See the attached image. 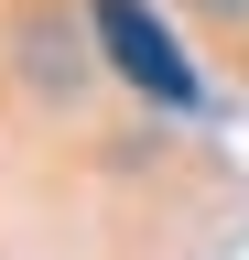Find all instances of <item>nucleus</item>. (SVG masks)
<instances>
[{
  "label": "nucleus",
  "mask_w": 249,
  "mask_h": 260,
  "mask_svg": "<svg viewBox=\"0 0 249 260\" xmlns=\"http://www.w3.org/2000/svg\"><path fill=\"white\" fill-rule=\"evenodd\" d=\"M98 44H109V65H119V76H130V87H152L163 109H195V98H206V87H195V65L173 54V32L152 22L141 0H98Z\"/></svg>",
  "instance_id": "1"
}]
</instances>
